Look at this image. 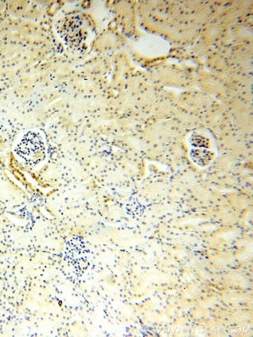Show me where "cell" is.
<instances>
[{
	"label": "cell",
	"mask_w": 253,
	"mask_h": 337,
	"mask_svg": "<svg viewBox=\"0 0 253 337\" xmlns=\"http://www.w3.org/2000/svg\"><path fill=\"white\" fill-rule=\"evenodd\" d=\"M17 154L30 165L35 164L44 156V145L41 136L30 131L21 139L16 149Z\"/></svg>",
	"instance_id": "cell-1"
},
{
	"label": "cell",
	"mask_w": 253,
	"mask_h": 337,
	"mask_svg": "<svg viewBox=\"0 0 253 337\" xmlns=\"http://www.w3.org/2000/svg\"><path fill=\"white\" fill-rule=\"evenodd\" d=\"M190 157L197 165L205 167L209 165L213 159L214 153L205 148H195L191 149Z\"/></svg>",
	"instance_id": "cell-2"
},
{
	"label": "cell",
	"mask_w": 253,
	"mask_h": 337,
	"mask_svg": "<svg viewBox=\"0 0 253 337\" xmlns=\"http://www.w3.org/2000/svg\"><path fill=\"white\" fill-rule=\"evenodd\" d=\"M191 144L196 148H208L209 143L206 138L200 135L192 136L190 139Z\"/></svg>",
	"instance_id": "cell-3"
}]
</instances>
